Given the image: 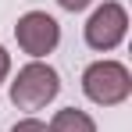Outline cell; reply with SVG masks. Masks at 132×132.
Listing matches in <instances>:
<instances>
[{
    "label": "cell",
    "instance_id": "6da1fadb",
    "mask_svg": "<svg viewBox=\"0 0 132 132\" xmlns=\"http://www.w3.org/2000/svg\"><path fill=\"white\" fill-rule=\"evenodd\" d=\"M61 93V75L57 68L46 64V61H29L18 68V75L7 82V96L11 104L25 114H36V111L50 107Z\"/></svg>",
    "mask_w": 132,
    "mask_h": 132
},
{
    "label": "cell",
    "instance_id": "7a4b0ae2",
    "mask_svg": "<svg viewBox=\"0 0 132 132\" xmlns=\"http://www.w3.org/2000/svg\"><path fill=\"white\" fill-rule=\"evenodd\" d=\"M82 93L96 107H118L132 96V71L114 57H100L82 71Z\"/></svg>",
    "mask_w": 132,
    "mask_h": 132
},
{
    "label": "cell",
    "instance_id": "3957f363",
    "mask_svg": "<svg viewBox=\"0 0 132 132\" xmlns=\"http://www.w3.org/2000/svg\"><path fill=\"white\" fill-rule=\"evenodd\" d=\"M125 36H129V11H125L121 0H104L86 18V25H82V39L96 54L118 50V46L125 43Z\"/></svg>",
    "mask_w": 132,
    "mask_h": 132
},
{
    "label": "cell",
    "instance_id": "277c9868",
    "mask_svg": "<svg viewBox=\"0 0 132 132\" xmlns=\"http://www.w3.org/2000/svg\"><path fill=\"white\" fill-rule=\"evenodd\" d=\"M14 39H18V50L29 54L32 61H46L61 43V25L46 11H25L14 22Z\"/></svg>",
    "mask_w": 132,
    "mask_h": 132
},
{
    "label": "cell",
    "instance_id": "5b68a950",
    "mask_svg": "<svg viewBox=\"0 0 132 132\" xmlns=\"http://www.w3.org/2000/svg\"><path fill=\"white\" fill-rule=\"evenodd\" d=\"M50 132H96V121H93V114L79 107H61L54 118H50Z\"/></svg>",
    "mask_w": 132,
    "mask_h": 132
},
{
    "label": "cell",
    "instance_id": "8992f818",
    "mask_svg": "<svg viewBox=\"0 0 132 132\" xmlns=\"http://www.w3.org/2000/svg\"><path fill=\"white\" fill-rule=\"evenodd\" d=\"M11 132H50V129H46V121H39L36 114H25L22 121L11 125Z\"/></svg>",
    "mask_w": 132,
    "mask_h": 132
},
{
    "label": "cell",
    "instance_id": "52a82bcc",
    "mask_svg": "<svg viewBox=\"0 0 132 132\" xmlns=\"http://www.w3.org/2000/svg\"><path fill=\"white\" fill-rule=\"evenodd\" d=\"M93 0H57V7L61 11H68V14H79V11H86Z\"/></svg>",
    "mask_w": 132,
    "mask_h": 132
},
{
    "label": "cell",
    "instance_id": "ba28073f",
    "mask_svg": "<svg viewBox=\"0 0 132 132\" xmlns=\"http://www.w3.org/2000/svg\"><path fill=\"white\" fill-rule=\"evenodd\" d=\"M7 75H11V54H7V46L0 43V86L7 82Z\"/></svg>",
    "mask_w": 132,
    "mask_h": 132
}]
</instances>
